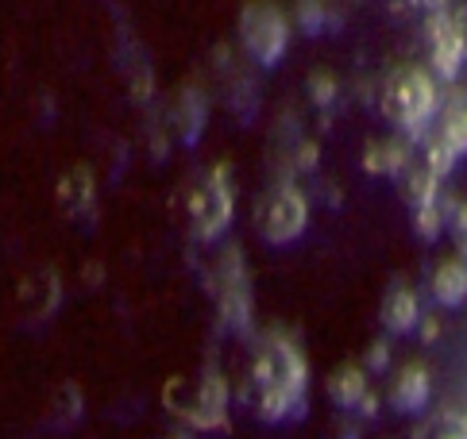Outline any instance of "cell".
I'll return each instance as SVG.
<instances>
[{
  "mask_svg": "<svg viewBox=\"0 0 467 439\" xmlns=\"http://www.w3.org/2000/svg\"><path fill=\"white\" fill-rule=\"evenodd\" d=\"M240 46L259 70H275L290 50V15L275 0H247L240 8Z\"/></svg>",
  "mask_w": 467,
  "mask_h": 439,
  "instance_id": "3",
  "label": "cell"
},
{
  "mask_svg": "<svg viewBox=\"0 0 467 439\" xmlns=\"http://www.w3.org/2000/svg\"><path fill=\"white\" fill-rule=\"evenodd\" d=\"M437 439H467V424L452 420V424H444V428L437 432Z\"/></svg>",
  "mask_w": 467,
  "mask_h": 439,
  "instance_id": "17",
  "label": "cell"
},
{
  "mask_svg": "<svg viewBox=\"0 0 467 439\" xmlns=\"http://www.w3.org/2000/svg\"><path fill=\"white\" fill-rule=\"evenodd\" d=\"M247 385H252L255 413L263 424H282V420H294L297 413H306L309 366L290 335L271 332L259 343L252 370H247Z\"/></svg>",
  "mask_w": 467,
  "mask_h": 439,
  "instance_id": "1",
  "label": "cell"
},
{
  "mask_svg": "<svg viewBox=\"0 0 467 439\" xmlns=\"http://www.w3.org/2000/svg\"><path fill=\"white\" fill-rule=\"evenodd\" d=\"M456 243H460V255L467 259V205L456 212Z\"/></svg>",
  "mask_w": 467,
  "mask_h": 439,
  "instance_id": "16",
  "label": "cell"
},
{
  "mask_svg": "<svg viewBox=\"0 0 467 439\" xmlns=\"http://www.w3.org/2000/svg\"><path fill=\"white\" fill-rule=\"evenodd\" d=\"M417 316H421V309H417L413 290H406V285H394V290L387 293V301H382V324H387V332H394V335L413 332Z\"/></svg>",
  "mask_w": 467,
  "mask_h": 439,
  "instance_id": "13",
  "label": "cell"
},
{
  "mask_svg": "<svg viewBox=\"0 0 467 439\" xmlns=\"http://www.w3.org/2000/svg\"><path fill=\"white\" fill-rule=\"evenodd\" d=\"M328 401L337 404V409H359V404L367 401V374H363V366L344 362L337 374L328 378Z\"/></svg>",
  "mask_w": 467,
  "mask_h": 439,
  "instance_id": "12",
  "label": "cell"
},
{
  "mask_svg": "<svg viewBox=\"0 0 467 439\" xmlns=\"http://www.w3.org/2000/svg\"><path fill=\"white\" fill-rule=\"evenodd\" d=\"M467 150V108L456 105L444 112V124H441V139L432 143V174H444L460 155Z\"/></svg>",
  "mask_w": 467,
  "mask_h": 439,
  "instance_id": "9",
  "label": "cell"
},
{
  "mask_svg": "<svg viewBox=\"0 0 467 439\" xmlns=\"http://www.w3.org/2000/svg\"><path fill=\"white\" fill-rule=\"evenodd\" d=\"M232 224V181L224 166H213L190 193V228L197 243L221 240Z\"/></svg>",
  "mask_w": 467,
  "mask_h": 439,
  "instance_id": "4",
  "label": "cell"
},
{
  "mask_svg": "<svg viewBox=\"0 0 467 439\" xmlns=\"http://www.w3.org/2000/svg\"><path fill=\"white\" fill-rule=\"evenodd\" d=\"M209 124V97L197 89V86H186L178 97H174V128H178V139L193 147L202 139V131Z\"/></svg>",
  "mask_w": 467,
  "mask_h": 439,
  "instance_id": "10",
  "label": "cell"
},
{
  "mask_svg": "<svg viewBox=\"0 0 467 439\" xmlns=\"http://www.w3.org/2000/svg\"><path fill=\"white\" fill-rule=\"evenodd\" d=\"M313 93H317V100H321V105H325V100H328L332 93H337V86H328L325 77H317V81H313Z\"/></svg>",
  "mask_w": 467,
  "mask_h": 439,
  "instance_id": "18",
  "label": "cell"
},
{
  "mask_svg": "<svg viewBox=\"0 0 467 439\" xmlns=\"http://www.w3.org/2000/svg\"><path fill=\"white\" fill-rule=\"evenodd\" d=\"M429 55H432V70L441 77H456L460 66L467 58V36L456 15L437 12L429 24Z\"/></svg>",
  "mask_w": 467,
  "mask_h": 439,
  "instance_id": "8",
  "label": "cell"
},
{
  "mask_svg": "<svg viewBox=\"0 0 467 439\" xmlns=\"http://www.w3.org/2000/svg\"><path fill=\"white\" fill-rule=\"evenodd\" d=\"M398 162H402V155H398L394 147H375L371 155H367V166H371L375 174H387V170H394Z\"/></svg>",
  "mask_w": 467,
  "mask_h": 439,
  "instance_id": "15",
  "label": "cell"
},
{
  "mask_svg": "<svg viewBox=\"0 0 467 439\" xmlns=\"http://www.w3.org/2000/svg\"><path fill=\"white\" fill-rule=\"evenodd\" d=\"M432 297L441 305H463L467 301V259H448L432 274Z\"/></svg>",
  "mask_w": 467,
  "mask_h": 439,
  "instance_id": "14",
  "label": "cell"
},
{
  "mask_svg": "<svg viewBox=\"0 0 467 439\" xmlns=\"http://www.w3.org/2000/svg\"><path fill=\"white\" fill-rule=\"evenodd\" d=\"M382 362H387V347L375 343V347H371V366H382Z\"/></svg>",
  "mask_w": 467,
  "mask_h": 439,
  "instance_id": "19",
  "label": "cell"
},
{
  "mask_svg": "<svg viewBox=\"0 0 467 439\" xmlns=\"http://www.w3.org/2000/svg\"><path fill=\"white\" fill-rule=\"evenodd\" d=\"M441 108V93L437 81L421 66H402L398 74H390L387 89H382V112L394 128H402L410 135H421L425 124L437 116Z\"/></svg>",
  "mask_w": 467,
  "mask_h": 439,
  "instance_id": "2",
  "label": "cell"
},
{
  "mask_svg": "<svg viewBox=\"0 0 467 439\" xmlns=\"http://www.w3.org/2000/svg\"><path fill=\"white\" fill-rule=\"evenodd\" d=\"M221 316L224 328L244 332L252 324V293H247V274H244V255L240 247H232L221 259Z\"/></svg>",
  "mask_w": 467,
  "mask_h": 439,
  "instance_id": "6",
  "label": "cell"
},
{
  "mask_svg": "<svg viewBox=\"0 0 467 439\" xmlns=\"http://www.w3.org/2000/svg\"><path fill=\"white\" fill-rule=\"evenodd\" d=\"M171 409L193 428H228V385L213 370V374H205L202 385L193 390L190 404H171Z\"/></svg>",
  "mask_w": 467,
  "mask_h": 439,
  "instance_id": "7",
  "label": "cell"
},
{
  "mask_svg": "<svg viewBox=\"0 0 467 439\" xmlns=\"http://www.w3.org/2000/svg\"><path fill=\"white\" fill-rule=\"evenodd\" d=\"M425 401H429V370L421 362L402 366L390 385V404L398 413H421Z\"/></svg>",
  "mask_w": 467,
  "mask_h": 439,
  "instance_id": "11",
  "label": "cell"
},
{
  "mask_svg": "<svg viewBox=\"0 0 467 439\" xmlns=\"http://www.w3.org/2000/svg\"><path fill=\"white\" fill-rule=\"evenodd\" d=\"M309 228V197L302 185L294 181H278L271 197L263 205V220H259V231H263V243L271 247H290L306 235Z\"/></svg>",
  "mask_w": 467,
  "mask_h": 439,
  "instance_id": "5",
  "label": "cell"
}]
</instances>
